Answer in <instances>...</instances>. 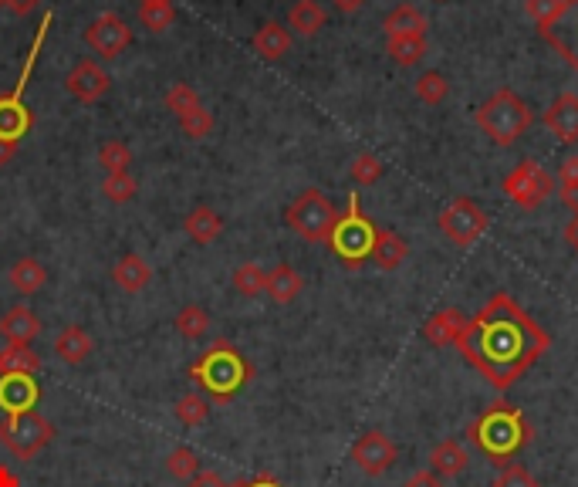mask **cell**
Masks as SVG:
<instances>
[{
  "instance_id": "obj_36",
  "label": "cell",
  "mask_w": 578,
  "mask_h": 487,
  "mask_svg": "<svg viewBox=\"0 0 578 487\" xmlns=\"http://www.w3.org/2000/svg\"><path fill=\"white\" fill-rule=\"evenodd\" d=\"M413 92H416V99L426 105H440L450 95V82H447V75H440V72H423L416 78Z\"/></svg>"
},
{
  "instance_id": "obj_15",
  "label": "cell",
  "mask_w": 578,
  "mask_h": 487,
  "mask_svg": "<svg viewBox=\"0 0 578 487\" xmlns=\"http://www.w3.org/2000/svg\"><path fill=\"white\" fill-rule=\"evenodd\" d=\"M41 400V386L34 376L14 373V376H0V410L4 413H24L34 410Z\"/></svg>"
},
{
  "instance_id": "obj_12",
  "label": "cell",
  "mask_w": 578,
  "mask_h": 487,
  "mask_svg": "<svg viewBox=\"0 0 578 487\" xmlns=\"http://www.w3.org/2000/svg\"><path fill=\"white\" fill-rule=\"evenodd\" d=\"M396 457H399L396 444H393V440H389L382 430L362 433V437L352 444V460H355V467H359L362 474H369V477L386 474L389 467L396 464Z\"/></svg>"
},
{
  "instance_id": "obj_40",
  "label": "cell",
  "mask_w": 578,
  "mask_h": 487,
  "mask_svg": "<svg viewBox=\"0 0 578 487\" xmlns=\"http://www.w3.org/2000/svg\"><path fill=\"white\" fill-rule=\"evenodd\" d=\"M352 180L359 187H372V183L382 180V159L376 153H359L352 159Z\"/></svg>"
},
{
  "instance_id": "obj_4",
  "label": "cell",
  "mask_w": 578,
  "mask_h": 487,
  "mask_svg": "<svg viewBox=\"0 0 578 487\" xmlns=\"http://www.w3.org/2000/svg\"><path fill=\"white\" fill-rule=\"evenodd\" d=\"M474 122L494 146L508 149L531 129L535 115H531L528 102H524L514 88H497L491 99L474 112Z\"/></svg>"
},
{
  "instance_id": "obj_24",
  "label": "cell",
  "mask_w": 578,
  "mask_h": 487,
  "mask_svg": "<svg viewBox=\"0 0 578 487\" xmlns=\"http://www.w3.org/2000/svg\"><path fill=\"white\" fill-rule=\"evenodd\" d=\"M426 14L416 4H399L382 17V31L386 38H403V34H426Z\"/></svg>"
},
{
  "instance_id": "obj_1",
  "label": "cell",
  "mask_w": 578,
  "mask_h": 487,
  "mask_svg": "<svg viewBox=\"0 0 578 487\" xmlns=\"http://www.w3.org/2000/svg\"><path fill=\"white\" fill-rule=\"evenodd\" d=\"M457 349L487 383L508 393L551 349V335L508 291H497L474 318H467Z\"/></svg>"
},
{
  "instance_id": "obj_19",
  "label": "cell",
  "mask_w": 578,
  "mask_h": 487,
  "mask_svg": "<svg viewBox=\"0 0 578 487\" xmlns=\"http://www.w3.org/2000/svg\"><path fill=\"white\" fill-rule=\"evenodd\" d=\"M92 352H95V339L82 329V325H68V329L58 332L55 356L65 362V366H82Z\"/></svg>"
},
{
  "instance_id": "obj_41",
  "label": "cell",
  "mask_w": 578,
  "mask_h": 487,
  "mask_svg": "<svg viewBox=\"0 0 578 487\" xmlns=\"http://www.w3.org/2000/svg\"><path fill=\"white\" fill-rule=\"evenodd\" d=\"M491 487H541L538 484V477L528 471V467H521V464H504L501 467V474L494 477V484Z\"/></svg>"
},
{
  "instance_id": "obj_13",
  "label": "cell",
  "mask_w": 578,
  "mask_h": 487,
  "mask_svg": "<svg viewBox=\"0 0 578 487\" xmlns=\"http://www.w3.org/2000/svg\"><path fill=\"white\" fill-rule=\"evenodd\" d=\"M538 34L578 72V0H565L555 21H551L548 28H541Z\"/></svg>"
},
{
  "instance_id": "obj_35",
  "label": "cell",
  "mask_w": 578,
  "mask_h": 487,
  "mask_svg": "<svg viewBox=\"0 0 578 487\" xmlns=\"http://www.w3.org/2000/svg\"><path fill=\"white\" fill-rule=\"evenodd\" d=\"M210 416V403L203 400L200 393H186L176 400V420L183 423V427H203Z\"/></svg>"
},
{
  "instance_id": "obj_42",
  "label": "cell",
  "mask_w": 578,
  "mask_h": 487,
  "mask_svg": "<svg viewBox=\"0 0 578 487\" xmlns=\"http://www.w3.org/2000/svg\"><path fill=\"white\" fill-rule=\"evenodd\" d=\"M562 4H565V0H524V14H528L541 31V28H548V24L555 21L558 11H562Z\"/></svg>"
},
{
  "instance_id": "obj_23",
  "label": "cell",
  "mask_w": 578,
  "mask_h": 487,
  "mask_svg": "<svg viewBox=\"0 0 578 487\" xmlns=\"http://www.w3.org/2000/svg\"><path fill=\"white\" fill-rule=\"evenodd\" d=\"M325 24H328V14H325V7L318 4V0H295V4H291L288 28L295 34H301V38H315Z\"/></svg>"
},
{
  "instance_id": "obj_27",
  "label": "cell",
  "mask_w": 578,
  "mask_h": 487,
  "mask_svg": "<svg viewBox=\"0 0 578 487\" xmlns=\"http://www.w3.org/2000/svg\"><path fill=\"white\" fill-rule=\"evenodd\" d=\"M406 258H409L406 237L396 234V230H379L376 247H372V261H376L382 271H396Z\"/></svg>"
},
{
  "instance_id": "obj_54",
  "label": "cell",
  "mask_w": 578,
  "mask_h": 487,
  "mask_svg": "<svg viewBox=\"0 0 578 487\" xmlns=\"http://www.w3.org/2000/svg\"><path fill=\"white\" fill-rule=\"evenodd\" d=\"M440 4H447V0H440Z\"/></svg>"
},
{
  "instance_id": "obj_22",
  "label": "cell",
  "mask_w": 578,
  "mask_h": 487,
  "mask_svg": "<svg viewBox=\"0 0 578 487\" xmlns=\"http://www.w3.org/2000/svg\"><path fill=\"white\" fill-rule=\"evenodd\" d=\"M183 230L190 234V241L210 244V241H217V237L224 234V217H220L213 207H207V203H200V207H193L190 214H186Z\"/></svg>"
},
{
  "instance_id": "obj_26",
  "label": "cell",
  "mask_w": 578,
  "mask_h": 487,
  "mask_svg": "<svg viewBox=\"0 0 578 487\" xmlns=\"http://www.w3.org/2000/svg\"><path fill=\"white\" fill-rule=\"evenodd\" d=\"M7 278H11V285L17 295L31 298L38 295V291L48 285V271H44V264L38 258H21L11 264V271H7Z\"/></svg>"
},
{
  "instance_id": "obj_47",
  "label": "cell",
  "mask_w": 578,
  "mask_h": 487,
  "mask_svg": "<svg viewBox=\"0 0 578 487\" xmlns=\"http://www.w3.org/2000/svg\"><path fill=\"white\" fill-rule=\"evenodd\" d=\"M230 487H284V484L271 474H257V477H251V481H234Z\"/></svg>"
},
{
  "instance_id": "obj_52",
  "label": "cell",
  "mask_w": 578,
  "mask_h": 487,
  "mask_svg": "<svg viewBox=\"0 0 578 487\" xmlns=\"http://www.w3.org/2000/svg\"><path fill=\"white\" fill-rule=\"evenodd\" d=\"M14 156H17V146H11V143H0V166H7Z\"/></svg>"
},
{
  "instance_id": "obj_53",
  "label": "cell",
  "mask_w": 578,
  "mask_h": 487,
  "mask_svg": "<svg viewBox=\"0 0 578 487\" xmlns=\"http://www.w3.org/2000/svg\"><path fill=\"white\" fill-rule=\"evenodd\" d=\"M0 7H4V0H0Z\"/></svg>"
},
{
  "instance_id": "obj_7",
  "label": "cell",
  "mask_w": 578,
  "mask_h": 487,
  "mask_svg": "<svg viewBox=\"0 0 578 487\" xmlns=\"http://www.w3.org/2000/svg\"><path fill=\"white\" fill-rule=\"evenodd\" d=\"M55 433V423L38 410L4 413V420H0V444L11 450L17 460H34L55 440Z\"/></svg>"
},
{
  "instance_id": "obj_25",
  "label": "cell",
  "mask_w": 578,
  "mask_h": 487,
  "mask_svg": "<svg viewBox=\"0 0 578 487\" xmlns=\"http://www.w3.org/2000/svg\"><path fill=\"white\" fill-rule=\"evenodd\" d=\"M251 44H254V51L264 61H278V58H284L291 51V31L284 28V24H278V21H268V24H261V28H257Z\"/></svg>"
},
{
  "instance_id": "obj_8",
  "label": "cell",
  "mask_w": 578,
  "mask_h": 487,
  "mask_svg": "<svg viewBox=\"0 0 578 487\" xmlns=\"http://www.w3.org/2000/svg\"><path fill=\"white\" fill-rule=\"evenodd\" d=\"M284 220L295 230L298 237H305L311 244H328V234H332L335 220H339V210L335 203L325 197L322 190H305L301 197L291 200V207L284 210Z\"/></svg>"
},
{
  "instance_id": "obj_14",
  "label": "cell",
  "mask_w": 578,
  "mask_h": 487,
  "mask_svg": "<svg viewBox=\"0 0 578 487\" xmlns=\"http://www.w3.org/2000/svg\"><path fill=\"white\" fill-rule=\"evenodd\" d=\"M109 72L99 65L95 58H82V61H75V68L65 75V88H68V95L75 102H82V105H92V102H99L105 92H109Z\"/></svg>"
},
{
  "instance_id": "obj_37",
  "label": "cell",
  "mask_w": 578,
  "mask_h": 487,
  "mask_svg": "<svg viewBox=\"0 0 578 487\" xmlns=\"http://www.w3.org/2000/svg\"><path fill=\"white\" fill-rule=\"evenodd\" d=\"M139 193V183L132 173H105L102 180V197L109 203H129Z\"/></svg>"
},
{
  "instance_id": "obj_17",
  "label": "cell",
  "mask_w": 578,
  "mask_h": 487,
  "mask_svg": "<svg viewBox=\"0 0 578 487\" xmlns=\"http://www.w3.org/2000/svg\"><path fill=\"white\" fill-rule=\"evenodd\" d=\"M464 325H467V318L460 308H440V312H433L430 318H426L423 339L430 345H437V349H443V345H457Z\"/></svg>"
},
{
  "instance_id": "obj_18",
  "label": "cell",
  "mask_w": 578,
  "mask_h": 487,
  "mask_svg": "<svg viewBox=\"0 0 578 487\" xmlns=\"http://www.w3.org/2000/svg\"><path fill=\"white\" fill-rule=\"evenodd\" d=\"M0 335H4L7 342L31 345L41 335V318L34 315L28 305H14L11 312L0 318Z\"/></svg>"
},
{
  "instance_id": "obj_9",
  "label": "cell",
  "mask_w": 578,
  "mask_h": 487,
  "mask_svg": "<svg viewBox=\"0 0 578 487\" xmlns=\"http://www.w3.org/2000/svg\"><path fill=\"white\" fill-rule=\"evenodd\" d=\"M504 193L521 210H538L551 193H555V176H551L538 159H524L504 176Z\"/></svg>"
},
{
  "instance_id": "obj_16",
  "label": "cell",
  "mask_w": 578,
  "mask_h": 487,
  "mask_svg": "<svg viewBox=\"0 0 578 487\" xmlns=\"http://www.w3.org/2000/svg\"><path fill=\"white\" fill-rule=\"evenodd\" d=\"M545 126L548 132H555L558 139H562L565 146L578 143V95L575 92H562L555 102L545 109Z\"/></svg>"
},
{
  "instance_id": "obj_34",
  "label": "cell",
  "mask_w": 578,
  "mask_h": 487,
  "mask_svg": "<svg viewBox=\"0 0 578 487\" xmlns=\"http://www.w3.org/2000/svg\"><path fill=\"white\" fill-rule=\"evenodd\" d=\"M200 105L203 102H200L197 88L190 82H176V85H170V92H166V109H170L176 119H186V115L197 112Z\"/></svg>"
},
{
  "instance_id": "obj_5",
  "label": "cell",
  "mask_w": 578,
  "mask_h": 487,
  "mask_svg": "<svg viewBox=\"0 0 578 487\" xmlns=\"http://www.w3.org/2000/svg\"><path fill=\"white\" fill-rule=\"evenodd\" d=\"M376 234L379 227L362 214L359 193H349V203H345V214H339L335 220L332 234H328V247L339 261H345L349 268H359L372 258V247H376Z\"/></svg>"
},
{
  "instance_id": "obj_46",
  "label": "cell",
  "mask_w": 578,
  "mask_h": 487,
  "mask_svg": "<svg viewBox=\"0 0 578 487\" xmlns=\"http://www.w3.org/2000/svg\"><path fill=\"white\" fill-rule=\"evenodd\" d=\"M406 487H443V477H437L433 471H416L406 481Z\"/></svg>"
},
{
  "instance_id": "obj_50",
  "label": "cell",
  "mask_w": 578,
  "mask_h": 487,
  "mask_svg": "<svg viewBox=\"0 0 578 487\" xmlns=\"http://www.w3.org/2000/svg\"><path fill=\"white\" fill-rule=\"evenodd\" d=\"M332 4H335V11H342V14H355L362 4H366V0H332Z\"/></svg>"
},
{
  "instance_id": "obj_6",
  "label": "cell",
  "mask_w": 578,
  "mask_h": 487,
  "mask_svg": "<svg viewBox=\"0 0 578 487\" xmlns=\"http://www.w3.org/2000/svg\"><path fill=\"white\" fill-rule=\"evenodd\" d=\"M55 24V14H44L38 34L31 41V51H28V61H24V72H21V82H17L14 92L0 95V143H11L17 146L24 136L31 132L34 126V115L31 109L24 105V88H28L31 75H34V65H38V55H41V44L48 38V28Z\"/></svg>"
},
{
  "instance_id": "obj_28",
  "label": "cell",
  "mask_w": 578,
  "mask_h": 487,
  "mask_svg": "<svg viewBox=\"0 0 578 487\" xmlns=\"http://www.w3.org/2000/svg\"><path fill=\"white\" fill-rule=\"evenodd\" d=\"M301 291H305V278H301L291 264H278V268L268 274V295L274 305H291Z\"/></svg>"
},
{
  "instance_id": "obj_21",
  "label": "cell",
  "mask_w": 578,
  "mask_h": 487,
  "mask_svg": "<svg viewBox=\"0 0 578 487\" xmlns=\"http://www.w3.org/2000/svg\"><path fill=\"white\" fill-rule=\"evenodd\" d=\"M470 464V454L460 440H440L437 447L430 450V471L437 477H457L464 474Z\"/></svg>"
},
{
  "instance_id": "obj_3",
  "label": "cell",
  "mask_w": 578,
  "mask_h": 487,
  "mask_svg": "<svg viewBox=\"0 0 578 487\" xmlns=\"http://www.w3.org/2000/svg\"><path fill=\"white\" fill-rule=\"evenodd\" d=\"M251 376H254L251 362L240 356V349L230 339H217L190 366V379H197V386L217 403L234 400L240 389L251 383Z\"/></svg>"
},
{
  "instance_id": "obj_49",
  "label": "cell",
  "mask_w": 578,
  "mask_h": 487,
  "mask_svg": "<svg viewBox=\"0 0 578 487\" xmlns=\"http://www.w3.org/2000/svg\"><path fill=\"white\" fill-rule=\"evenodd\" d=\"M0 487H21V477H17L7 464H0Z\"/></svg>"
},
{
  "instance_id": "obj_11",
  "label": "cell",
  "mask_w": 578,
  "mask_h": 487,
  "mask_svg": "<svg viewBox=\"0 0 578 487\" xmlns=\"http://www.w3.org/2000/svg\"><path fill=\"white\" fill-rule=\"evenodd\" d=\"M85 41H88V48H92V51H99V58L112 61V58H119L122 51L129 48L132 31H129V24L122 21L119 14L105 11V14H99L85 28Z\"/></svg>"
},
{
  "instance_id": "obj_10",
  "label": "cell",
  "mask_w": 578,
  "mask_h": 487,
  "mask_svg": "<svg viewBox=\"0 0 578 487\" xmlns=\"http://www.w3.org/2000/svg\"><path fill=\"white\" fill-rule=\"evenodd\" d=\"M487 224H491L487 210L480 207V203L470 200V197H457V200L450 203V207H443L440 217H437V227H440L443 234H447L457 247L477 244L480 237H484Z\"/></svg>"
},
{
  "instance_id": "obj_20",
  "label": "cell",
  "mask_w": 578,
  "mask_h": 487,
  "mask_svg": "<svg viewBox=\"0 0 578 487\" xmlns=\"http://www.w3.org/2000/svg\"><path fill=\"white\" fill-rule=\"evenodd\" d=\"M112 281H115V285H119L122 291L136 295V291L149 288V281H153V264L142 258V254H126V258L115 261Z\"/></svg>"
},
{
  "instance_id": "obj_29",
  "label": "cell",
  "mask_w": 578,
  "mask_h": 487,
  "mask_svg": "<svg viewBox=\"0 0 578 487\" xmlns=\"http://www.w3.org/2000/svg\"><path fill=\"white\" fill-rule=\"evenodd\" d=\"M14 373H24V376L41 373V356L31 345L7 342L4 349H0V376H14Z\"/></svg>"
},
{
  "instance_id": "obj_32",
  "label": "cell",
  "mask_w": 578,
  "mask_h": 487,
  "mask_svg": "<svg viewBox=\"0 0 578 487\" xmlns=\"http://www.w3.org/2000/svg\"><path fill=\"white\" fill-rule=\"evenodd\" d=\"M234 291H237V295H244V298L264 295V291H268V271H264L261 264H254V261L237 264V268H234Z\"/></svg>"
},
{
  "instance_id": "obj_38",
  "label": "cell",
  "mask_w": 578,
  "mask_h": 487,
  "mask_svg": "<svg viewBox=\"0 0 578 487\" xmlns=\"http://www.w3.org/2000/svg\"><path fill=\"white\" fill-rule=\"evenodd\" d=\"M166 471H170L176 481H190V477L200 474V457L197 450L190 447H173L170 454H166Z\"/></svg>"
},
{
  "instance_id": "obj_48",
  "label": "cell",
  "mask_w": 578,
  "mask_h": 487,
  "mask_svg": "<svg viewBox=\"0 0 578 487\" xmlns=\"http://www.w3.org/2000/svg\"><path fill=\"white\" fill-rule=\"evenodd\" d=\"M38 4H41V0H4V7H11L17 17H28Z\"/></svg>"
},
{
  "instance_id": "obj_43",
  "label": "cell",
  "mask_w": 578,
  "mask_h": 487,
  "mask_svg": "<svg viewBox=\"0 0 578 487\" xmlns=\"http://www.w3.org/2000/svg\"><path fill=\"white\" fill-rule=\"evenodd\" d=\"M180 129H183L190 139H207V136H210V129H213V115L200 105L197 112H190V115H186V119H180Z\"/></svg>"
},
{
  "instance_id": "obj_31",
  "label": "cell",
  "mask_w": 578,
  "mask_h": 487,
  "mask_svg": "<svg viewBox=\"0 0 578 487\" xmlns=\"http://www.w3.org/2000/svg\"><path fill=\"white\" fill-rule=\"evenodd\" d=\"M139 21L153 34L170 31L176 24V4L173 0H139Z\"/></svg>"
},
{
  "instance_id": "obj_51",
  "label": "cell",
  "mask_w": 578,
  "mask_h": 487,
  "mask_svg": "<svg viewBox=\"0 0 578 487\" xmlns=\"http://www.w3.org/2000/svg\"><path fill=\"white\" fill-rule=\"evenodd\" d=\"M565 241L572 244V247H575V254H578V217L565 227Z\"/></svg>"
},
{
  "instance_id": "obj_2",
  "label": "cell",
  "mask_w": 578,
  "mask_h": 487,
  "mask_svg": "<svg viewBox=\"0 0 578 487\" xmlns=\"http://www.w3.org/2000/svg\"><path fill=\"white\" fill-rule=\"evenodd\" d=\"M531 437H535V430L524 420V413L504 400L491 403L477 420H470L467 427V440L497 467L511 464V457L528 447Z\"/></svg>"
},
{
  "instance_id": "obj_30",
  "label": "cell",
  "mask_w": 578,
  "mask_h": 487,
  "mask_svg": "<svg viewBox=\"0 0 578 487\" xmlns=\"http://www.w3.org/2000/svg\"><path fill=\"white\" fill-rule=\"evenodd\" d=\"M386 55L396 61L399 68L420 65L426 55V34H403V38H386Z\"/></svg>"
},
{
  "instance_id": "obj_39",
  "label": "cell",
  "mask_w": 578,
  "mask_h": 487,
  "mask_svg": "<svg viewBox=\"0 0 578 487\" xmlns=\"http://www.w3.org/2000/svg\"><path fill=\"white\" fill-rule=\"evenodd\" d=\"M99 166L105 173H129L132 166V149L126 143H119V139H112V143H102L99 149Z\"/></svg>"
},
{
  "instance_id": "obj_33",
  "label": "cell",
  "mask_w": 578,
  "mask_h": 487,
  "mask_svg": "<svg viewBox=\"0 0 578 487\" xmlns=\"http://www.w3.org/2000/svg\"><path fill=\"white\" fill-rule=\"evenodd\" d=\"M173 325H176V332H180L183 339L197 342L210 332V315H207V308H203V305H183Z\"/></svg>"
},
{
  "instance_id": "obj_45",
  "label": "cell",
  "mask_w": 578,
  "mask_h": 487,
  "mask_svg": "<svg viewBox=\"0 0 578 487\" xmlns=\"http://www.w3.org/2000/svg\"><path fill=\"white\" fill-rule=\"evenodd\" d=\"M186 487H230V484L217 471H200L197 477H190V481H186Z\"/></svg>"
},
{
  "instance_id": "obj_44",
  "label": "cell",
  "mask_w": 578,
  "mask_h": 487,
  "mask_svg": "<svg viewBox=\"0 0 578 487\" xmlns=\"http://www.w3.org/2000/svg\"><path fill=\"white\" fill-rule=\"evenodd\" d=\"M578 190V156H568L558 170V193H572Z\"/></svg>"
}]
</instances>
